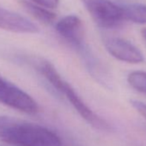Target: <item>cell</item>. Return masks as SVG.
I'll return each mask as SVG.
<instances>
[{
    "instance_id": "obj_14",
    "label": "cell",
    "mask_w": 146,
    "mask_h": 146,
    "mask_svg": "<svg viewBox=\"0 0 146 146\" xmlns=\"http://www.w3.org/2000/svg\"><path fill=\"white\" fill-rule=\"evenodd\" d=\"M118 1H121V0H118Z\"/></svg>"
},
{
    "instance_id": "obj_11",
    "label": "cell",
    "mask_w": 146,
    "mask_h": 146,
    "mask_svg": "<svg viewBox=\"0 0 146 146\" xmlns=\"http://www.w3.org/2000/svg\"><path fill=\"white\" fill-rule=\"evenodd\" d=\"M31 1L47 9H55L59 4V0H31Z\"/></svg>"
},
{
    "instance_id": "obj_9",
    "label": "cell",
    "mask_w": 146,
    "mask_h": 146,
    "mask_svg": "<svg viewBox=\"0 0 146 146\" xmlns=\"http://www.w3.org/2000/svg\"><path fill=\"white\" fill-rule=\"evenodd\" d=\"M125 21L137 24L146 23V5L141 4H131L122 6Z\"/></svg>"
},
{
    "instance_id": "obj_7",
    "label": "cell",
    "mask_w": 146,
    "mask_h": 146,
    "mask_svg": "<svg viewBox=\"0 0 146 146\" xmlns=\"http://www.w3.org/2000/svg\"><path fill=\"white\" fill-rule=\"evenodd\" d=\"M0 29L20 34H36L39 28L22 15L0 6Z\"/></svg>"
},
{
    "instance_id": "obj_1",
    "label": "cell",
    "mask_w": 146,
    "mask_h": 146,
    "mask_svg": "<svg viewBox=\"0 0 146 146\" xmlns=\"http://www.w3.org/2000/svg\"><path fill=\"white\" fill-rule=\"evenodd\" d=\"M0 139L17 146H62L51 130L7 116H0Z\"/></svg>"
},
{
    "instance_id": "obj_4",
    "label": "cell",
    "mask_w": 146,
    "mask_h": 146,
    "mask_svg": "<svg viewBox=\"0 0 146 146\" xmlns=\"http://www.w3.org/2000/svg\"><path fill=\"white\" fill-rule=\"evenodd\" d=\"M0 103L29 114H35L40 110L38 103L29 94L2 78H0Z\"/></svg>"
},
{
    "instance_id": "obj_6",
    "label": "cell",
    "mask_w": 146,
    "mask_h": 146,
    "mask_svg": "<svg viewBox=\"0 0 146 146\" xmlns=\"http://www.w3.org/2000/svg\"><path fill=\"white\" fill-rule=\"evenodd\" d=\"M56 30L74 48L86 41L84 24L78 16L69 15L59 20L56 24Z\"/></svg>"
},
{
    "instance_id": "obj_8",
    "label": "cell",
    "mask_w": 146,
    "mask_h": 146,
    "mask_svg": "<svg viewBox=\"0 0 146 146\" xmlns=\"http://www.w3.org/2000/svg\"><path fill=\"white\" fill-rule=\"evenodd\" d=\"M21 5L27 13L44 24H52L57 18L56 14L49 11V9L38 5L35 3L23 0Z\"/></svg>"
},
{
    "instance_id": "obj_13",
    "label": "cell",
    "mask_w": 146,
    "mask_h": 146,
    "mask_svg": "<svg viewBox=\"0 0 146 146\" xmlns=\"http://www.w3.org/2000/svg\"><path fill=\"white\" fill-rule=\"evenodd\" d=\"M141 34H142L143 38V39H144V40L146 41V29H143V30H142V32H141Z\"/></svg>"
},
{
    "instance_id": "obj_10",
    "label": "cell",
    "mask_w": 146,
    "mask_h": 146,
    "mask_svg": "<svg viewBox=\"0 0 146 146\" xmlns=\"http://www.w3.org/2000/svg\"><path fill=\"white\" fill-rule=\"evenodd\" d=\"M127 81L134 90L146 95V72L141 70L132 71L128 75Z\"/></svg>"
},
{
    "instance_id": "obj_5",
    "label": "cell",
    "mask_w": 146,
    "mask_h": 146,
    "mask_svg": "<svg viewBox=\"0 0 146 146\" xmlns=\"http://www.w3.org/2000/svg\"><path fill=\"white\" fill-rule=\"evenodd\" d=\"M103 44L107 51L118 60L130 64H139L144 60L140 50L124 39L106 37L103 39Z\"/></svg>"
},
{
    "instance_id": "obj_3",
    "label": "cell",
    "mask_w": 146,
    "mask_h": 146,
    "mask_svg": "<svg viewBox=\"0 0 146 146\" xmlns=\"http://www.w3.org/2000/svg\"><path fill=\"white\" fill-rule=\"evenodd\" d=\"M94 22L102 29H113L124 22L122 6L110 0H81Z\"/></svg>"
},
{
    "instance_id": "obj_2",
    "label": "cell",
    "mask_w": 146,
    "mask_h": 146,
    "mask_svg": "<svg viewBox=\"0 0 146 146\" xmlns=\"http://www.w3.org/2000/svg\"><path fill=\"white\" fill-rule=\"evenodd\" d=\"M36 69L40 74L60 94L64 95L78 113L93 127L103 131H112L113 128L105 119L97 115L81 99L75 90L69 84L58 72L56 68L46 60H40L36 64Z\"/></svg>"
},
{
    "instance_id": "obj_12",
    "label": "cell",
    "mask_w": 146,
    "mask_h": 146,
    "mask_svg": "<svg viewBox=\"0 0 146 146\" xmlns=\"http://www.w3.org/2000/svg\"><path fill=\"white\" fill-rule=\"evenodd\" d=\"M131 104L133 107V108L146 119V104L137 100H131Z\"/></svg>"
}]
</instances>
